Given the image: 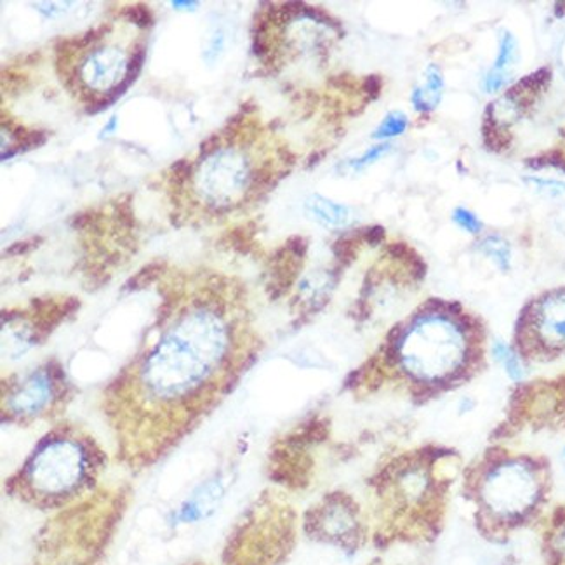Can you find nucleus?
Masks as SVG:
<instances>
[{
  "instance_id": "nucleus-20",
  "label": "nucleus",
  "mask_w": 565,
  "mask_h": 565,
  "mask_svg": "<svg viewBox=\"0 0 565 565\" xmlns=\"http://www.w3.org/2000/svg\"><path fill=\"white\" fill-rule=\"evenodd\" d=\"M308 207H310L311 214L320 220V222L326 223V225H343L347 223V217H349V210L343 207V205L334 204V202L326 201L322 198H313L310 202H308Z\"/></svg>"
},
{
  "instance_id": "nucleus-18",
  "label": "nucleus",
  "mask_w": 565,
  "mask_h": 565,
  "mask_svg": "<svg viewBox=\"0 0 565 565\" xmlns=\"http://www.w3.org/2000/svg\"><path fill=\"white\" fill-rule=\"evenodd\" d=\"M477 249L482 253L498 270L509 274L512 268V247L509 241H504L500 235H488L479 242Z\"/></svg>"
},
{
  "instance_id": "nucleus-32",
  "label": "nucleus",
  "mask_w": 565,
  "mask_h": 565,
  "mask_svg": "<svg viewBox=\"0 0 565 565\" xmlns=\"http://www.w3.org/2000/svg\"><path fill=\"white\" fill-rule=\"evenodd\" d=\"M531 183L537 184V186H540L541 190H545V192H550V193L565 192V183H562V181L531 180Z\"/></svg>"
},
{
  "instance_id": "nucleus-9",
  "label": "nucleus",
  "mask_w": 565,
  "mask_h": 565,
  "mask_svg": "<svg viewBox=\"0 0 565 565\" xmlns=\"http://www.w3.org/2000/svg\"><path fill=\"white\" fill-rule=\"evenodd\" d=\"M565 430V376L522 382L510 395L503 418L492 428L488 443L510 444L525 435Z\"/></svg>"
},
{
  "instance_id": "nucleus-25",
  "label": "nucleus",
  "mask_w": 565,
  "mask_h": 565,
  "mask_svg": "<svg viewBox=\"0 0 565 565\" xmlns=\"http://www.w3.org/2000/svg\"><path fill=\"white\" fill-rule=\"evenodd\" d=\"M145 60H147V47H145L143 42H140V44H136L135 50H132L124 81H128L129 84L135 83L138 75L143 71Z\"/></svg>"
},
{
  "instance_id": "nucleus-30",
  "label": "nucleus",
  "mask_w": 565,
  "mask_h": 565,
  "mask_svg": "<svg viewBox=\"0 0 565 565\" xmlns=\"http://www.w3.org/2000/svg\"><path fill=\"white\" fill-rule=\"evenodd\" d=\"M222 140L223 138L220 132H214L210 138H205V140L202 141L201 147H199V156H201V159L213 156L217 148H220V145H222Z\"/></svg>"
},
{
  "instance_id": "nucleus-6",
  "label": "nucleus",
  "mask_w": 565,
  "mask_h": 565,
  "mask_svg": "<svg viewBox=\"0 0 565 565\" xmlns=\"http://www.w3.org/2000/svg\"><path fill=\"white\" fill-rule=\"evenodd\" d=\"M129 489L99 488L54 513L38 536L32 565H99L128 510Z\"/></svg>"
},
{
  "instance_id": "nucleus-19",
  "label": "nucleus",
  "mask_w": 565,
  "mask_h": 565,
  "mask_svg": "<svg viewBox=\"0 0 565 565\" xmlns=\"http://www.w3.org/2000/svg\"><path fill=\"white\" fill-rule=\"evenodd\" d=\"M110 23H103V25L96 26V29L87 30V32L81 33V35H74V38H60L54 42V51L57 56H66L72 51H83L89 47L90 44L102 41L103 38H107V33L110 32Z\"/></svg>"
},
{
  "instance_id": "nucleus-36",
  "label": "nucleus",
  "mask_w": 565,
  "mask_h": 565,
  "mask_svg": "<svg viewBox=\"0 0 565 565\" xmlns=\"http://www.w3.org/2000/svg\"><path fill=\"white\" fill-rule=\"evenodd\" d=\"M184 565H214V564H211V562H205V561H193V562H189V564H184Z\"/></svg>"
},
{
  "instance_id": "nucleus-4",
  "label": "nucleus",
  "mask_w": 565,
  "mask_h": 565,
  "mask_svg": "<svg viewBox=\"0 0 565 565\" xmlns=\"http://www.w3.org/2000/svg\"><path fill=\"white\" fill-rule=\"evenodd\" d=\"M458 486L476 533L501 546L543 521L552 507L555 471L548 456L488 443L465 463Z\"/></svg>"
},
{
  "instance_id": "nucleus-16",
  "label": "nucleus",
  "mask_w": 565,
  "mask_h": 565,
  "mask_svg": "<svg viewBox=\"0 0 565 565\" xmlns=\"http://www.w3.org/2000/svg\"><path fill=\"white\" fill-rule=\"evenodd\" d=\"M444 78L438 66L428 65L425 72V83L413 93V105L419 114H428L438 107L443 99Z\"/></svg>"
},
{
  "instance_id": "nucleus-13",
  "label": "nucleus",
  "mask_w": 565,
  "mask_h": 565,
  "mask_svg": "<svg viewBox=\"0 0 565 565\" xmlns=\"http://www.w3.org/2000/svg\"><path fill=\"white\" fill-rule=\"evenodd\" d=\"M230 486H232V476L230 473H226V471L216 473L213 479L202 483L201 488L195 489L178 507L177 512L172 513L171 524L190 525L210 519L220 509L223 500H225Z\"/></svg>"
},
{
  "instance_id": "nucleus-21",
  "label": "nucleus",
  "mask_w": 565,
  "mask_h": 565,
  "mask_svg": "<svg viewBox=\"0 0 565 565\" xmlns=\"http://www.w3.org/2000/svg\"><path fill=\"white\" fill-rule=\"evenodd\" d=\"M407 124H409V120H407L406 114L392 111V114L386 115L382 126L374 132V138L383 140V138H394V136L402 135V132L406 131Z\"/></svg>"
},
{
  "instance_id": "nucleus-10",
  "label": "nucleus",
  "mask_w": 565,
  "mask_h": 565,
  "mask_svg": "<svg viewBox=\"0 0 565 565\" xmlns=\"http://www.w3.org/2000/svg\"><path fill=\"white\" fill-rule=\"evenodd\" d=\"M331 437V425L322 414H311L279 435L271 444L267 476L274 488L284 492H301L316 479L317 456Z\"/></svg>"
},
{
  "instance_id": "nucleus-23",
  "label": "nucleus",
  "mask_w": 565,
  "mask_h": 565,
  "mask_svg": "<svg viewBox=\"0 0 565 565\" xmlns=\"http://www.w3.org/2000/svg\"><path fill=\"white\" fill-rule=\"evenodd\" d=\"M114 216L117 225L124 230H132L136 226L135 210H132L131 198H122L114 204Z\"/></svg>"
},
{
  "instance_id": "nucleus-17",
  "label": "nucleus",
  "mask_w": 565,
  "mask_h": 565,
  "mask_svg": "<svg viewBox=\"0 0 565 565\" xmlns=\"http://www.w3.org/2000/svg\"><path fill=\"white\" fill-rule=\"evenodd\" d=\"M491 353L494 356V361L503 367L504 373L513 383L519 385V383L524 382L525 362L522 361L519 352L513 349V344L504 343V341L500 340L492 341Z\"/></svg>"
},
{
  "instance_id": "nucleus-34",
  "label": "nucleus",
  "mask_w": 565,
  "mask_h": 565,
  "mask_svg": "<svg viewBox=\"0 0 565 565\" xmlns=\"http://www.w3.org/2000/svg\"><path fill=\"white\" fill-rule=\"evenodd\" d=\"M558 461H561L562 470L565 471V444L562 446L561 455H558Z\"/></svg>"
},
{
  "instance_id": "nucleus-3",
  "label": "nucleus",
  "mask_w": 565,
  "mask_h": 565,
  "mask_svg": "<svg viewBox=\"0 0 565 565\" xmlns=\"http://www.w3.org/2000/svg\"><path fill=\"white\" fill-rule=\"evenodd\" d=\"M463 467L458 447L431 440L382 458L365 479L371 545L386 552L437 543L446 531Z\"/></svg>"
},
{
  "instance_id": "nucleus-2",
  "label": "nucleus",
  "mask_w": 565,
  "mask_h": 565,
  "mask_svg": "<svg viewBox=\"0 0 565 565\" xmlns=\"http://www.w3.org/2000/svg\"><path fill=\"white\" fill-rule=\"evenodd\" d=\"M486 350L480 317L459 301L426 299L353 369L344 390L359 398L397 390L414 406H426L476 380L488 365Z\"/></svg>"
},
{
  "instance_id": "nucleus-24",
  "label": "nucleus",
  "mask_w": 565,
  "mask_h": 565,
  "mask_svg": "<svg viewBox=\"0 0 565 565\" xmlns=\"http://www.w3.org/2000/svg\"><path fill=\"white\" fill-rule=\"evenodd\" d=\"M47 138H50L47 131H30L25 140L21 141L20 145H17L13 150L2 152V160H8L11 159V157L17 156V153L29 152V150H33V148L42 147V145L47 143Z\"/></svg>"
},
{
  "instance_id": "nucleus-5",
  "label": "nucleus",
  "mask_w": 565,
  "mask_h": 565,
  "mask_svg": "<svg viewBox=\"0 0 565 565\" xmlns=\"http://www.w3.org/2000/svg\"><path fill=\"white\" fill-rule=\"evenodd\" d=\"M105 447L84 426L60 423L6 480V494L39 512H62L102 488Z\"/></svg>"
},
{
  "instance_id": "nucleus-26",
  "label": "nucleus",
  "mask_w": 565,
  "mask_h": 565,
  "mask_svg": "<svg viewBox=\"0 0 565 565\" xmlns=\"http://www.w3.org/2000/svg\"><path fill=\"white\" fill-rule=\"evenodd\" d=\"M452 222L463 228L468 234H480L482 232V222L471 211L465 210V207H456L452 213Z\"/></svg>"
},
{
  "instance_id": "nucleus-8",
  "label": "nucleus",
  "mask_w": 565,
  "mask_h": 565,
  "mask_svg": "<svg viewBox=\"0 0 565 565\" xmlns=\"http://www.w3.org/2000/svg\"><path fill=\"white\" fill-rule=\"evenodd\" d=\"M301 534L310 543L353 557L373 543L367 507L347 489H331L301 513Z\"/></svg>"
},
{
  "instance_id": "nucleus-27",
  "label": "nucleus",
  "mask_w": 565,
  "mask_h": 565,
  "mask_svg": "<svg viewBox=\"0 0 565 565\" xmlns=\"http://www.w3.org/2000/svg\"><path fill=\"white\" fill-rule=\"evenodd\" d=\"M99 222H102V213L96 210H87L72 216L68 225L75 232H86V230H98Z\"/></svg>"
},
{
  "instance_id": "nucleus-14",
  "label": "nucleus",
  "mask_w": 565,
  "mask_h": 565,
  "mask_svg": "<svg viewBox=\"0 0 565 565\" xmlns=\"http://www.w3.org/2000/svg\"><path fill=\"white\" fill-rule=\"evenodd\" d=\"M536 529L543 565H565V501L550 507Z\"/></svg>"
},
{
  "instance_id": "nucleus-28",
  "label": "nucleus",
  "mask_w": 565,
  "mask_h": 565,
  "mask_svg": "<svg viewBox=\"0 0 565 565\" xmlns=\"http://www.w3.org/2000/svg\"><path fill=\"white\" fill-rule=\"evenodd\" d=\"M169 171H171V180H169L171 181V186L180 190L192 178L193 164L189 159H180L171 166Z\"/></svg>"
},
{
  "instance_id": "nucleus-1",
  "label": "nucleus",
  "mask_w": 565,
  "mask_h": 565,
  "mask_svg": "<svg viewBox=\"0 0 565 565\" xmlns=\"http://www.w3.org/2000/svg\"><path fill=\"white\" fill-rule=\"evenodd\" d=\"M223 282L213 275L156 349L124 367L103 392L115 456L129 470L166 458L255 364L258 344H244L247 329L242 317L230 316Z\"/></svg>"
},
{
  "instance_id": "nucleus-35",
  "label": "nucleus",
  "mask_w": 565,
  "mask_h": 565,
  "mask_svg": "<svg viewBox=\"0 0 565 565\" xmlns=\"http://www.w3.org/2000/svg\"><path fill=\"white\" fill-rule=\"evenodd\" d=\"M367 565H390V564H386L385 561H383V558H373V561L369 562Z\"/></svg>"
},
{
  "instance_id": "nucleus-29",
  "label": "nucleus",
  "mask_w": 565,
  "mask_h": 565,
  "mask_svg": "<svg viewBox=\"0 0 565 565\" xmlns=\"http://www.w3.org/2000/svg\"><path fill=\"white\" fill-rule=\"evenodd\" d=\"M42 242H44L42 235H33V237L25 238V241L14 242V244H11V246L6 249V255L11 256V258L29 255L32 250L38 249Z\"/></svg>"
},
{
  "instance_id": "nucleus-22",
  "label": "nucleus",
  "mask_w": 565,
  "mask_h": 565,
  "mask_svg": "<svg viewBox=\"0 0 565 565\" xmlns=\"http://www.w3.org/2000/svg\"><path fill=\"white\" fill-rule=\"evenodd\" d=\"M122 17L138 26V29H150L153 25V13L145 4L128 6L122 9Z\"/></svg>"
},
{
  "instance_id": "nucleus-11",
  "label": "nucleus",
  "mask_w": 565,
  "mask_h": 565,
  "mask_svg": "<svg viewBox=\"0 0 565 565\" xmlns=\"http://www.w3.org/2000/svg\"><path fill=\"white\" fill-rule=\"evenodd\" d=\"M72 385L57 359L45 362L21 382L13 376L2 383V422L29 428L33 423L54 419L71 402Z\"/></svg>"
},
{
  "instance_id": "nucleus-7",
  "label": "nucleus",
  "mask_w": 565,
  "mask_h": 565,
  "mask_svg": "<svg viewBox=\"0 0 565 565\" xmlns=\"http://www.w3.org/2000/svg\"><path fill=\"white\" fill-rule=\"evenodd\" d=\"M301 534V515L280 489H265L226 537L222 565H286Z\"/></svg>"
},
{
  "instance_id": "nucleus-33",
  "label": "nucleus",
  "mask_w": 565,
  "mask_h": 565,
  "mask_svg": "<svg viewBox=\"0 0 565 565\" xmlns=\"http://www.w3.org/2000/svg\"><path fill=\"white\" fill-rule=\"evenodd\" d=\"M380 89H382V81H380V77H376V75H373V77H367L364 81V90L367 93L371 98H376L377 93H380Z\"/></svg>"
},
{
  "instance_id": "nucleus-15",
  "label": "nucleus",
  "mask_w": 565,
  "mask_h": 565,
  "mask_svg": "<svg viewBox=\"0 0 565 565\" xmlns=\"http://www.w3.org/2000/svg\"><path fill=\"white\" fill-rule=\"evenodd\" d=\"M516 60H519V44H516L515 35L504 30V32L501 33L500 50H498L494 65H492L491 71L483 77V90H488V93H500V90L507 86V83H509Z\"/></svg>"
},
{
  "instance_id": "nucleus-12",
  "label": "nucleus",
  "mask_w": 565,
  "mask_h": 565,
  "mask_svg": "<svg viewBox=\"0 0 565 565\" xmlns=\"http://www.w3.org/2000/svg\"><path fill=\"white\" fill-rule=\"evenodd\" d=\"M513 349L524 362L548 364L565 359V284L524 305L515 322Z\"/></svg>"
},
{
  "instance_id": "nucleus-31",
  "label": "nucleus",
  "mask_w": 565,
  "mask_h": 565,
  "mask_svg": "<svg viewBox=\"0 0 565 565\" xmlns=\"http://www.w3.org/2000/svg\"><path fill=\"white\" fill-rule=\"evenodd\" d=\"M390 145H380V147L371 148L367 153H365L362 159L356 160L355 168H364V166L371 164L377 157H382L383 153L388 152Z\"/></svg>"
}]
</instances>
